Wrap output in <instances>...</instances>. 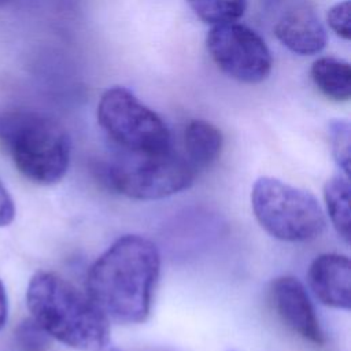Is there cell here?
<instances>
[{"instance_id":"15","label":"cell","mask_w":351,"mask_h":351,"mask_svg":"<svg viewBox=\"0 0 351 351\" xmlns=\"http://www.w3.org/2000/svg\"><path fill=\"white\" fill-rule=\"evenodd\" d=\"M329 141L332 155L346 177L350 174V123L344 119H333L329 123Z\"/></svg>"},{"instance_id":"21","label":"cell","mask_w":351,"mask_h":351,"mask_svg":"<svg viewBox=\"0 0 351 351\" xmlns=\"http://www.w3.org/2000/svg\"><path fill=\"white\" fill-rule=\"evenodd\" d=\"M11 0H0V5H4V4H7V3H10Z\"/></svg>"},{"instance_id":"13","label":"cell","mask_w":351,"mask_h":351,"mask_svg":"<svg viewBox=\"0 0 351 351\" xmlns=\"http://www.w3.org/2000/svg\"><path fill=\"white\" fill-rule=\"evenodd\" d=\"M328 215L337 234L350 243V184L344 174L332 176L324 185Z\"/></svg>"},{"instance_id":"19","label":"cell","mask_w":351,"mask_h":351,"mask_svg":"<svg viewBox=\"0 0 351 351\" xmlns=\"http://www.w3.org/2000/svg\"><path fill=\"white\" fill-rule=\"evenodd\" d=\"M8 318V298L4 284L0 280V329L4 328Z\"/></svg>"},{"instance_id":"6","label":"cell","mask_w":351,"mask_h":351,"mask_svg":"<svg viewBox=\"0 0 351 351\" xmlns=\"http://www.w3.org/2000/svg\"><path fill=\"white\" fill-rule=\"evenodd\" d=\"M196 170L173 149L158 155L123 152L106 169L108 184L134 200H158L188 189Z\"/></svg>"},{"instance_id":"9","label":"cell","mask_w":351,"mask_h":351,"mask_svg":"<svg viewBox=\"0 0 351 351\" xmlns=\"http://www.w3.org/2000/svg\"><path fill=\"white\" fill-rule=\"evenodd\" d=\"M308 284L317 299L337 310L351 306V265L346 255L328 252L318 255L308 267Z\"/></svg>"},{"instance_id":"18","label":"cell","mask_w":351,"mask_h":351,"mask_svg":"<svg viewBox=\"0 0 351 351\" xmlns=\"http://www.w3.org/2000/svg\"><path fill=\"white\" fill-rule=\"evenodd\" d=\"M15 218V204L7 188L0 181V226H8Z\"/></svg>"},{"instance_id":"17","label":"cell","mask_w":351,"mask_h":351,"mask_svg":"<svg viewBox=\"0 0 351 351\" xmlns=\"http://www.w3.org/2000/svg\"><path fill=\"white\" fill-rule=\"evenodd\" d=\"M326 22L333 33H336L343 40H350L351 26H350V0H343L336 3L328 10Z\"/></svg>"},{"instance_id":"2","label":"cell","mask_w":351,"mask_h":351,"mask_svg":"<svg viewBox=\"0 0 351 351\" xmlns=\"http://www.w3.org/2000/svg\"><path fill=\"white\" fill-rule=\"evenodd\" d=\"M32 318L55 340L77 351H104L108 318L86 292L52 271H37L26 289Z\"/></svg>"},{"instance_id":"12","label":"cell","mask_w":351,"mask_h":351,"mask_svg":"<svg viewBox=\"0 0 351 351\" xmlns=\"http://www.w3.org/2000/svg\"><path fill=\"white\" fill-rule=\"evenodd\" d=\"M310 75L319 92L335 101H348L351 97V67L347 60L335 56L318 58Z\"/></svg>"},{"instance_id":"16","label":"cell","mask_w":351,"mask_h":351,"mask_svg":"<svg viewBox=\"0 0 351 351\" xmlns=\"http://www.w3.org/2000/svg\"><path fill=\"white\" fill-rule=\"evenodd\" d=\"M52 337L33 318L23 319L15 329V341L21 351H47Z\"/></svg>"},{"instance_id":"7","label":"cell","mask_w":351,"mask_h":351,"mask_svg":"<svg viewBox=\"0 0 351 351\" xmlns=\"http://www.w3.org/2000/svg\"><path fill=\"white\" fill-rule=\"evenodd\" d=\"M206 47L217 67L239 82L259 84L271 73L273 56L267 44L243 23L213 26L207 33Z\"/></svg>"},{"instance_id":"8","label":"cell","mask_w":351,"mask_h":351,"mask_svg":"<svg viewBox=\"0 0 351 351\" xmlns=\"http://www.w3.org/2000/svg\"><path fill=\"white\" fill-rule=\"evenodd\" d=\"M271 302L281 321L302 339L325 344V335L303 284L292 276L277 277L270 288Z\"/></svg>"},{"instance_id":"11","label":"cell","mask_w":351,"mask_h":351,"mask_svg":"<svg viewBox=\"0 0 351 351\" xmlns=\"http://www.w3.org/2000/svg\"><path fill=\"white\" fill-rule=\"evenodd\" d=\"M222 147V133L214 123L206 119H192L185 126V158L196 171L210 167L219 158Z\"/></svg>"},{"instance_id":"5","label":"cell","mask_w":351,"mask_h":351,"mask_svg":"<svg viewBox=\"0 0 351 351\" xmlns=\"http://www.w3.org/2000/svg\"><path fill=\"white\" fill-rule=\"evenodd\" d=\"M96 115L101 129L123 152L158 155L171 149L165 121L123 86L103 92Z\"/></svg>"},{"instance_id":"10","label":"cell","mask_w":351,"mask_h":351,"mask_svg":"<svg viewBox=\"0 0 351 351\" xmlns=\"http://www.w3.org/2000/svg\"><path fill=\"white\" fill-rule=\"evenodd\" d=\"M274 33L284 47L303 56L315 55L326 45V30L315 11L307 4L293 5L284 12Z\"/></svg>"},{"instance_id":"1","label":"cell","mask_w":351,"mask_h":351,"mask_svg":"<svg viewBox=\"0 0 351 351\" xmlns=\"http://www.w3.org/2000/svg\"><path fill=\"white\" fill-rule=\"evenodd\" d=\"M160 273V254L147 237L117 239L90 266L86 293L107 318L119 324H141L151 311Z\"/></svg>"},{"instance_id":"3","label":"cell","mask_w":351,"mask_h":351,"mask_svg":"<svg viewBox=\"0 0 351 351\" xmlns=\"http://www.w3.org/2000/svg\"><path fill=\"white\" fill-rule=\"evenodd\" d=\"M0 145L18 171L38 185H53L67 173L71 141L55 119L32 110L0 111Z\"/></svg>"},{"instance_id":"4","label":"cell","mask_w":351,"mask_h":351,"mask_svg":"<svg viewBox=\"0 0 351 351\" xmlns=\"http://www.w3.org/2000/svg\"><path fill=\"white\" fill-rule=\"evenodd\" d=\"M251 207L265 232L281 241L317 239L326 225L324 210L313 193L274 177L265 176L254 182Z\"/></svg>"},{"instance_id":"20","label":"cell","mask_w":351,"mask_h":351,"mask_svg":"<svg viewBox=\"0 0 351 351\" xmlns=\"http://www.w3.org/2000/svg\"><path fill=\"white\" fill-rule=\"evenodd\" d=\"M106 350H107V351H121V350H118V348H115V347H111V348H108V347H107Z\"/></svg>"},{"instance_id":"14","label":"cell","mask_w":351,"mask_h":351,"mask_svg":"<svg viewBox=\"0 0 351 351\" xmlns=\"http://www.w3.org/2000/svg\"><path fill=\"white\" fill-rule=\"evenodd\" d=\"M195 15L213 26L237 22L247 10L248 0H186Z\"/></svg>"}]
</instances>
